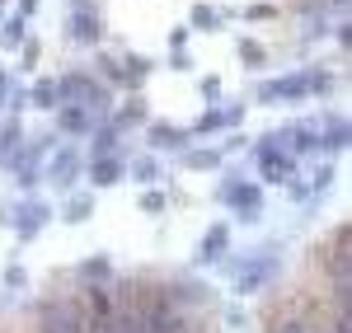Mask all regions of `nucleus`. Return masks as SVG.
I'll return each mask as SVG.
<instances>
[{
    "label": "nucleus",
    "instance_id": "nucleus-1",
    "mask_svg": "<svg viewBox=\"0 0 352 333\" xmlns=\"http://www.w3.org/2000/svg\"><path fill=\"white\" fill-rule=\"evenodd\" d=\"M38 319H43V333H85V314L76 301H47Z\"/></svg>",
    "mask_w": 352,
    "mask_h": 333
},
{
    "label": "nucleus",
    "instance_id": "nucleus-2",
    "mask_svg": "<svg viewBox=\"0 0 352 333\" xmlns=\"http://www.w3.org/2000/svg\"><path fill=\"white\" fill-rule=\"evenodd\" d=\"M43 221H47V207H28V211H19V235H38L43 230Z\"/></svg>",
    "mask_w": 352,
    "mask_h": 333
},
{
    "label": "nucleus",
    "instance_id": "nucleus-3",
    "mask_svg": "<svg viewBox=\"0 0 352 333\" xmlns=\"http://www.w3.org/2000/svg\"><path fill=\"white\" fill-rule=\"evenodd\" d=\"M61 127H66V132H89V108H80V104L61 108Z\"/></svg>",
    "mask_w": 352,
    "mask_h": 333
},
{
    "label": "nucleus",
    "instance_id": "nucleus-4",
    "mask_svg": "<svg viewBox=\"0 0 352 333\" xmlns=\"http://www.w3.org/2000/svg\"><path fill=\"white\" fill-rule=\"evenodd\" d=\"M235 188H240V193H230V202L254 216V211H258V188H254V183H235Z\"/></svg>",
    "mask_w": 352,
    "mask_h": 333
},
{
    "label": "nucleus",
    "instance_id": "nucleus-5",
    "mask_svg": "<svg viewBox=\"0 0 352 333\" xmlns=\"http://www.w3.org/2000/svg\"><path fill=\"white\" fill-rule=\"evenodd\" d=\"M263 174H268V179H287V174H292V160H282V155L263 150Z\"/></svg>",
    "mask_w": 352,
    "mask_h": 333
},
{
    "label": "nucleus",
    "instance_id": "nucleus-6",
    "mask_svg": "<svg viewBox=\"0 0 352 333\" xmlns=\"http://www.w3.org/2000/svg\"><path fill=\"white\" fill-rule=\"evenodd\" d=\"M56 183H61V188H66V183H71V179H76V155H61V160H56Z\"/></svg>",
    "mask_w": 352,
    "mask_h": 333
},
{
    "label": "nucleus",
    "instance_id": "nucleus-7",
    "mask_svg": "<svg viewBox=\"0 0 352 333\" xmlns=\"http://www.w3.org/2000/svg\"><path fill=\"white\" fill-rule=\"evenodd\" d=\"M118 174H122V169H118V160H104V165H94V179H99V183H113Z\"/></svg>",
    "mask_w": 352,
    "mask_h": 333
},
{
    "label": "nucleus",
    "instance_id": "nucleus-8",
    "mask_svg": "<svg viewBox=\"0 0 352 333\" xmlns=\"http://www.w3.org/2000/svg\"><path fill=\"white\" fill-rule=\"evenodd\" d=\"M85 277H109V263H104V258H89V268H85Z\"/></svg>",
    "mask_w": 352,
    "mask_h": 333
},
{
    "label": "nucleus",
    "instance_id": "nucleus-9",
    "mask_svg": "<svg viewBox=\"0 0 352 333\" xmlns=\"http://www.w3.org/2000/svg\"><path fill=\"white\" fill-rule=\"evenodd\" d=\"M0 94H5V76H0Z\"/></svg>",
    "mask_w": 352,
    "mask_h": 333
},
{
    "label": "nucleus",
    "instance_id": "nucleus-10",
    "mask_svg": "<svg viewBox=\"0 0 352 333\" xmlns=\"http://www.w3.org/2000/svg\"><path fill=\"white\" fill-rule=\"evenodd\" d=\"M292 333H300V329H292Z\"/></svg>",
    "mask_w": 352,
    "mask_h": 333
}]
</instances>
